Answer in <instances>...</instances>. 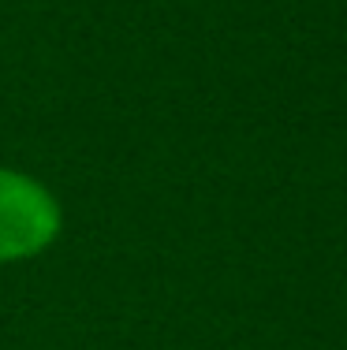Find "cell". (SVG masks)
Wrapping results in <instances>:
<instances>
[{
	"mask_svg": "<svg viewBox=\"0 0 347 350\" xmlns=\"http://www.w3.org/2000/svg\"><path fill=\"white\" fill-rule=\"evenodd\" d=\"M64 228L60 202L38 179L0 168V265L27 261L56 243Z\"/></svg>",
	"mask_w": 347,
	"mask_h": 350,
	"instance_id": "cell-1",
	"label": "cell"
}]
</instances>
